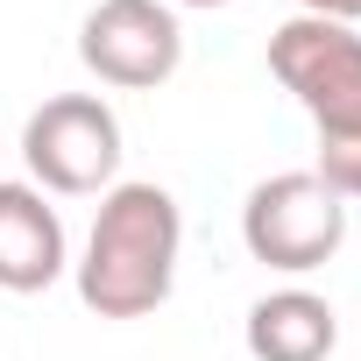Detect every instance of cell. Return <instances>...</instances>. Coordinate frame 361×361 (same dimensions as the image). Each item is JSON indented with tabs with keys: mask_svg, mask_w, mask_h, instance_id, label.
Listing matches in <instances>:
<instances>
[{
	"mask_svg": "<svg viewBox=\"0 0 361 361\" xmlns=\"http://www.w3.org/2000/svg\"><path fill=\"white\" fill-rule=\"evenodd\" d=\"M64 269H71V248L50 192H36L29 177H0V290L36 298Z\"/></svg>",
	"mask_w": 361,
	"mask_h": 361,
	"instance_id": "cell-6",
	"label": "cell"
},
{
	"mask_svg": "<svg viewBox=\"0 0 361 361\" xmlns=\"http://www.w3.org/2000/svg\"><path fill=\"white\" fill-rule=\"evenodd\" d=\"M177 255H185V213H177V199L163 185L128 177V185L99 192L85 255L71 262L85 312H99V319H149L177 290Z\"/></svg>",
	"mask_w": 361,
	"mask_h": 361,
	"instance_id": "cell-1",
	"label": "cell"
},
{
	"mask_svg": "<svg viewBox=\"0 0 361 361\" xmlns=\"http://www.w3.org/2000/svg\"><path fill=\"white\" fill-rule=\"evenodd\" d=\"M305 15H326V22H361V0H298Z\"/></svg>",
	"mask_w": 361,
	"mask_h": 361,
	"instance_id": "cell-8",
	"label": "cell"
},
{
	"mask_svg": "<svg viewBox=\"0 0 361 361\" xmlns=\"http://www.w3.org/2000/svg\"><path fill=\"white\" fill-rule=\"evenodd\" d=\"M269 71L319 128L312 177L354 206L361 199V29L326 15H290L269 36Z\"/></svg>",
	"mask_w": 361,
	"mask_h": 361,
	"instance_id": "cell-2",
	"label": "cell"
},
{
	"mask_svg": "<svg viewBox=\"0 0 361 361\" xmlns=\"http://www.w3.org/2000/svg\"><path fill=\"white\" fill-rule=\"evenodd\" d=\"M29 185L50 199H92L121 185V114L99 92H57L22 121Z\"/></svg>",
	"mask_w": 361,
	"mask_h": 361,
	"instance_id": "cell-3",
	"label": "cell"
},
{
	"mask_svg": "<svg viewBox=\"0 0 361 361\" xmlns=\"http://www.w3.org/2000/svg\"><path fill=\"white\" fill-rule=\"evenodd\" d=\"M241 241L262 269H283V276H312L340 255L347 241V199L326 192L312 170H276L248 192L241 206Z\"/></svg>",
	"mask_w": 361,
	"mask_h": 361,
	"instance_id": "cell-4",
	"label": "cell"
},
{
	"mask_svg": "<svg viewBox=\"0 0 361 361\" xmlns=\"http://www.w3.org/2000/svg\"><path fill=\"white\" fill-rule=\"evenodd\" d=\"M340 347V319L319 290L283 283L248 305V361H326Z\"/></svg>",
	"mask_w": 361,
	"mask_h": 361,
	"instance_id": "cell-7",
	"label": "cell"
},
{
	"mask_svg": "<svg viewBox=\"0 0 361 361\" xmlns=\"http://www.w3.org/2000/svg\"><path fill=\"white\" fill-rule=\"evenodd\" d=\"M78 64L114 92H156L185 64V29L170 0H99L78 29Z\"/></svg>",
	"mask_w": 361,
	"mask_h": 361,
	"instance_id": "cell-5",
	"label": "cell"
},
{
	"mask_svg": "<svg viewBox=\"0 0 361 361\" xmlns=\"http://www.w3.org/2000/svg\"><path fill=\"white\" fill-rule=\"evenodd\" d=\"M170 8H227V0H170Z\"/></svg>",
	"mask_w": 361,
	"mask_h": 361,
	"instance_id": "cell-9",
	"label": "cell"
}]
</instances>
